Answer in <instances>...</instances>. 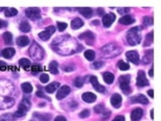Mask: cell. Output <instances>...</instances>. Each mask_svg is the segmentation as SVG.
<instances>
[{"mask_svg": "<svg viewBox=\"0 0 161 121\" xmlns=\"http://www.w3.org/2000/svg\"><path fill=\"white\" fill-rule=\"evenodd\" d=\"M82 98L83 100L87 103H93L97 100V96L94 94V93H91V92H86L82 95Z\"/></svg>", "mask_w": 161, "mask_h": 121, "instance_id": "obj_16", "label": "cell"}, {"mask_svg": "<svg viewBox=\"0 0 161 121\" xmlns=\"http://www.w3.org/2000/svg\"><path fill=\"white\" fill-rule=\"evenodd\" d=\"M3 39L6 44H12V35L7 31V32H5L3 35Z\"/></svg>", "mask_w": 161, "mask_h": 121, "instance_id": "obj_33", "label": "cell"}, {"mask_svg": "<svg viewBox=\"0 0 161 121\" xmlns=\"http://www.w3.org/2000/svg\"><path fill=\"white\" fill-rule=\"evenodd\" d=\"M80 39H84L88 44H93L95 40V35L92 31H85L84 33L80 35Z\"/></svg>", "mask_w": 161, "mask_h": 121, "instance_id": "obj_10", "label": "cell"}, {"mask_svg": "<svg viewBox=\"0 0 161 121\" xmlns=\"http://www.w3.org/2000/svg\"><path fill=\"white\" fill-rule=\"evenodd\" d=\"M130 79H131V77L129 75L121 76V77L119 78L120 88L126 95L130 94L131 91H132L131 90V87H130Z\"/></svg>", "mask_w": 161, "mask_h": 121, "instance_id": "obj_4", "label": "cell"}, {"mask_svg": "<svg viewBox=\"0 0 161 121\" xmlns=\"http://www.w3.org/2000/svg\"><path fill=\"white\" fill-rule=\"evenodd\" d=\"M19 29L22 31V32H29L31 27L27 21H21L20 24H19Z\"/></svg>", "mask_w": 161, "mask_h": 121, "instance_id": "obj_26", "label": "cell"}, {"mask_svg": "<svg viewBox=\"0 0 161 121\" xmlns=\"http://www.w3.org/2000/svg\"><path fill=\"white\" fill-rule=\"evenodd\" d=\"M141 27L135 26L129 29L128 33H127V40L131 46H136V44H140L141 41V33H140Z\"/></svg>", "mask_w": 161, "mask_h": 121, "instance_id": "obj_1", "label": "cell"}, {"mask_svg": "<svg viewBox=\"0 0 161 121\" xmlns=\"http://www.w3.org/2000/svg\"><path fill=\"white\" fill-rule=\"evenodd\" d=\"M54 121H67V118L63 117V116H58V117L54 118Z\"/></svg>", "mask_w": 161, "mask_h": 121, "instance_id": "obj_49", "label": "cell"}, {"mask_svg": "<svg viewBox=\"0 0 161 121\" xmlns=\"http://www.w3.org/2000/svg\"><path fill=\"white\" fill-rule=\"evenodd\" d=\"M6 24H7V23H6L5 21H3V20L0 19V28H2V27H5Z\"/></svg>", "mask_w": 161, "mask_h": 121, "instance_id": "obj_50", "label": "cell"}, {"mask_svg": "<svg viewBox=\"0 0 161 121\" xmlns=\"http://www.w3.org/2000/svg\"><path fill=\"white\" fill-rule=\"evenodd\" d=\"M83 25H84V21L79 17H77V18H75L74 20H72L71 26H72V28L73 29H79L80 27L83 26Z\"/></svg>", "mask_w": 161, "mask_h": 121, "instance_id": "obj_23", "label": "cell"}, {"mask_svg": "<svg viewBox=\"0 0 161 121\" xmlns=\"http://www.w3.org/2000/svg\"><path fill=\"white\" fill-rule=\"evenodd\" d=\"M42 68L40 67L39 65H32V67H31V72H32L33 74H36V73H39V72H41Z\"/></svg>", "mask_w": 161, "mask_h": 121, "instance_id": "obj_40", "label": "cell"}, {"mask_svg": "<svg viewBox=\"0 0 161 121\" xmlns=\"http://www.w3.org/2000/svg\"><path fill=\"white\" fill-rule=\"evenodd\" d=\"M137 86L139 87H145L149 85V82L146 79L145 73L143 71H139L138 72V77H137V82H136Z\"/></svg>", "mask_w": 161, "mask_h": 121, "instance_id": "obj_8", "label": "cell"}, {"mask_svg": "<svg viewBox=\"0 0 161 121\" xmlns=\"http://www.w3.org/2000/svg\"><path fill=\"white\" fill-rule=\"evenodd\" d=\"M119 22L123 25H128V24H132V23H134L135 19H134V17H132L131 15H127L126 14V15L122 16V17L120 18Z\"/></svg>", "mask_w": 161, "mask_h": 121, "instance_id": "obj_17", "label": "cell"}, {"mask_svg": "<svg viewBox=\"0 0 161 121\" xmlns=\"http://www.w3.org/2000/svg\"><path fill=\"white\" fill-rule=\"evenodd\" d=\"M30 108V102H29L27 99H24L20 102V104L18 105V110L13 114L14 117H22V116L25 115L28 109Z\"/></svg>", "mask_w": 161, "mask_h": 121, "instance_id": "obj_5", "label": "cell"}, {"mask_svg": "<svg viewBox=\"0 0 161 121\" xmlns=\"http://www.w3.org/2000/svg\"><path fill=\"white\" fill-rule=\"evenodd\" d=\"M34 117H36L37 119L40 121H50V119H52V114H48V113L39 114V113H37V112H35Z\"/></svg>", "mask_w": 161, "mask_h": 121, "instance_id": "obj_22", "label": "cell"}, {"mask_svg": "<svg viewBox=\"0 0 161 121\" xmlns=\"http://www.w3.org/2000/svg\"><path fill=\"white\" fill-rule=\"evenodd\" d=\"M69 92H71V88H69V86L65 85V86L61 87V88L58 89V93H56V99L61 100V99H63L65 97H67V95L69 94Z\"/></svg>", "mask_w": 161, "mask_h": 121, "instance_id": "obj_9", "label": "cell"}, {"mask_svg": "<svg viewBox=\"0 0 161 121\" xmlns=\"http://www.w3.org/2000/svg\"><path fill=\"white\" fill-rule=\"evenodd\" d=\"M39 80L41 83H47L48 81H50V77H48V75H46V74H42V75H40Z\"/></svg>", "mask_w": 161, "mask_h": 121, "instance_id": "obj_42", "label": "cell"}, {"mask_svg": "<svg viewBox=\"0 0 161 121\" xmlns=\"http://www.w3.org/2000/svg\"><path fill=\"white\" fill-rule=\"evenodd\" d=\"M56 25H58V30H60V31H63L65 28H67V26L65 22H60V21H58V22H56Z\"/></svg>", "mask_w": 161, "mask_h": 121, "instance_id": "obj_41", "label": "cell"}, {"mask_svg": "<svg viewBox=\"0 0 161 121\" xmlns=\"http://www.w3.org/2000/svg\"><path fill=\"white\" fill-rule=\"evenodd\" d=\"M36 95H37L39 97H41V98H44V97H45V95H44L43 93L41 92V91H39V92L36 93Z\"/></svg>", "mask_w": 161, "mask_h": 121, "instance_id": "obj_51", "label": "cell"}, {"mask_svg": "<svg viewBox=\"0 0 161 121\" xmlns=\"http://www.w3.org/2000/svg\"><path fill=\"white\" fill-rule=\"evenodd\" d=\"M94 110L96 113L101 114V113H103L104 110H105V106H104V104H99V105H97L96 107L94 108Z\"/></svg>", "mask_w": 161, "mask_h": 121, "instance_id": "obj_37", "label": "cell"}, {"mask_svg": "<svg viewBox=\"0 0 161 121\" xmlns=\"http://www.w3.org/2000/svg\"><path fill=\"white\" fill-rule=\"evenodd\" d=\"M79 116H80V118H87V117H89V116H90V110H88V109L84 110V111L80 112Z\"/></svg>", "mask_w": 161, "mask_h": 121, "instance_id": "obj_43", "label": "cell"}, {"mask_svg": "<svg viewBox=\"0 0 161 121\" xmlns=\"http://www.w3.org/2000/svg\"><path fill=\"white\" fill-rule=\"evenodd\" d=\"M48 70L50 71V73L52 74H58V63H56V61H52L50 62V66H48Z\"/></svg>", "mask_w": 161, "mask_h": 121, "instance_id": "obj_28", "label": "cell"}, {"mask_svg": "<svg viewBox=\"0 0 161 121\" xmlns=\"http://www.w3.org/2000/svg\"><path fill=\"white\" fill-rule=\"evenodd\" d=\"M126 57L130 62H132L135 65H138L139 64V54L136 50H130V52L126 53Z\"/></svg>", "mask_w": 161, "mask_h": 121, "instance_id": "obj_13", "label": "cell"}, {"mask_svg": "<svg viewBox=\"0 0 161 121\" xmlns=\"http://www.w3.org/2000/svg\"><path fill=\"white\" fill-rule=\"evenodd\" d=\"M151 55H152V50H148L147 55L144 56V59H143L144 64H148L150 61H151Z\"/></svg>", "mask_w": 161, "mask_h": 121, "instance_id": "obj_39", "label": "cell"}, {"mask_svg": "<svg viewBox=\"0 0 161 121\" xmlns=\"http://www.w3.org/2000/svg\"><path fill=\"white\" fill-rule=\"evenodd\" d=\"M102 52L106 56V58H115L122 53V48H120L116 44H108L103 46Z\"/></svg>", "mask_w": 161, "mask_h": 121, "instance_id": "obj_2", "label": "cell"}, {"mask_svg": "<svg viewBox=\"0 0 161 121\" xmlns=\"http://www.w3.org/2000/svg\"><path fill=\"white\" fill-rule=\"evenodd\" d=\"M103 79L107 84H112L114 82V75L110 72H106L103 74Z\"/></svg>", "mask_w": 161, "mask_h": 121, "instance_id": "obj_25", "label": "cell"}, {"mask_svg": "<svg viewBox=\"0 0 161 121\" xmlns=\"http://www.w3.org/2000/svg\"><path fill=\"white\" fill-rule=\"evenodd\" d=\"M6 70V64L4 62L0 61V71H5Z\"/></svg>", "mask_w": 161, "mask_h": 121, "instance_id": "obj_48", "label": "cell"}, {"mask_svg": "<svg viewBox=\"0 0 161 121\" xmlns=\"http://www.w3.org/2000/svg\"><path fill=\"white\" fill-rule=\"evenodd\" d=\"M54 31H56V27L54 26H48V27H46V29L44 31L39 32V39H42V40H48Z\"/></svg>", "mask_w": 161, "mask_h": 121, "instance_id": "obj_7", "label": "cell"}, {"mask_svg": "<svg viewBox=\"0 0 161 121\" xmlns=\"http://www.w3.org/2000/svg\"><path fill=\"white\" fill-rule=\"evenodd\" d=\"M21 88H22L23 92L27 93V94L32 92V86H31V84H29V83H23V84L21 85Z\"/></svg>", "mask_w": 161, "mask_h": 121, "instance_id": "obj_31", "label": "cell"}, {"mask_svg": "<svg viewBox=\"0 0 161 121\" xmlns=\"http://www.w3.org/2000/svg\"><path fill=\"white\" fill-rule=\"evenodd\" d=\"M95 57H96V54H95V52H93V50H88L85 52V58L88 61H93L95 59Z\"/></svg>", "mask_w": 161, "mask_h": 121, "instance_id": "obj_32", "label": "cell"}, {"mask_svg": "<svg viewBox=\"0 0 161 121\" xmlns=\"http://www.w3.org/2000/svg\"><path fill=\"white\" fill-rule=\"evenodd\" d=\"M99 23H100V21H99V20H94V21H93V22H92V24H94V25H98Z\"/></svg>", "mask_w": 161, "mask_h": 121, "instance_id": "obj_53", "label": "cell"}, {"mask_svg": "<svg viewBox=\"0 0 161 121\" xmlns=\"http://www.w3.org/2000/svg\"><path fill=\"white\" fill-rule=\"evenodd\" d=\"M2 10H3V8H0V11H2Z\"/></svg>", "mask_w": 161, "mask_h": 121, "instance_id": "obj_57", "label": "cell"}, {"mask_svg": "<svg viewBox=\"0 0 161 121\" xmlns=\"http://www.w3.org/2000/svg\"><path fill=\"white\" fill-rule=\"evenodd\" d=\"M83 84H84V82H83V78L79 77L75 80V85H76V87H78V88H80V87L83 86Z\"/></svg>", "mask_w": 161, "mask_h": 121, "instance_id": "obj_44", "label": "cell"}, {"mask_svg": "<svg viewBox=\"0 0 161 121\" xmlns=\"http://www.w3.org/2000/svg\"><path fill=\"white\" fill-rule=\"evenodd\" d=\"M79 12L82 14L83 16L87 18H90L92 17L93 15V9L90 7H83V8H79Z\"/></svg>", "mask_w": 161, "mask_h": 121, "instance_id": "obj_18", "label": "cell"}, {"mask_svg": "<svg viewBox=\"0 0 161 121\" xmlns=\"http://www.w3.org/2000/svg\"><path fill=\"white\" fill-rule=\"evenodd\" d=\"M143 23L146 26H150V25L153 24V18L150 17V16H145V18H144V20H143Z\"/></svg>", "mask_w": 161, "mask_h": 121, "instance_id": "obj_36", "label": "cell"}, {"mask_svg": "<svg viewBox=\"0 0 161 121\" xmlns=\"http://www.w3.org/2000/svg\"><path fill=\"white\" fill-rule=\"evenodd\" d=\"M14 54H15V50H14L13 48H4V50H2V56L5 59H11Z\"/></svg>", "mask_w": 161, "mask_h": 121, "instance_id": "obj_20", "label": "cell"}, {"mask_svg": "<svg viewBox=\"0 0 161 121\" xmlns=\"http://www.w3.org/2000/svg\"><path fill=\"white\" fill-rule=\"evenodd\" d=\"M143 116V110L141 108H135L131 113V120L132 121H139Z\"/></svg>", "mask_w": 161, "mask_h": 121, "instance_id": "obj_15", "label": "cell"}, {"mask_svg": "<svg viewBox=\"0 0 161 121\" xmlns=\"http://www.w3.org/2000/svg\"><path fill=\"white\" fill-rule=\"evenodd\" d=\"M149 76L150 77H153V69H151L149 71Z\"/></svg>", "mask_w": 161, "mask_h": 121, "instance_id": "obj_54", "label": "cell"}, {"mask_svg": "<svg viewBox=\"0 0 161 121\" xmlns=\"http://www.w3.org/2000/svg\"><path fill=\"white\" fill-rule=\"evenodd\" d=\"M18 64H19L20 67H22L24 70H28L29 68H30V66H31L30 61L27 60V59H20L19 62H18Z\"/></svg>", "mask_w": 161, "mask_h": 121, "instance_id": "obj_27", "label": "cell"}, {"mask_svg": "<svg viewBox=\"0 0 161 121\" xmlns=\"http://www.w3.org/2000/svg\"><path fill=\"white\" fill-rule=\"evenodd\" d=\"M98 13L100 14V15H102V14L104 13V11H103V9H102V8H100V9L98 10Z\"/></svg>", "mask_w": 161, "mask_h": 121, "instance_id": "obj_55", "label": "cell"}, {"mask_svg": "<svg viewBox=\"0 0 161 121\" xmlns=\"http://www.w3.org/2000/svg\"><path fill=\"white\" fill-rule=\"evenodd\" d=\"M152 41H153V33L149 32L146 35V41L144 42V46H149L152 44Z\"/></svg>", "mask_w": 161, "mask_h": 121, "instance_id": "obj_35", "label": "cell"}, {"mask_svg": "<svg viewBox=\"0 0 161 121\" xmlns=\"http://www.w3.org/2000/svg\"><path fill=\"white\" fill-rule=\"evenodd\" d=\"M104 66V63L103 62H95L94 64H92V66H91V67H92V69H95V70H99V69H101L102 67H103Z\"/></svg>", "mask_w": 161, "mask_h": 121, "instance_id": "obj_38", "label": "cell"}, {"mask_svg": "<svg viewBox=\"0 0 161 121\" xmlns=\"http://www.w3.org/2000/svg\"><path fill=\"white\" fill-rule=\"evenodd\" d=\"M25 13H26L27 17L30 18V19H32V20H36V19H39L40 18V9L39 8H36V7L28 8V9H26Z\"/></svg>", "mask_w": 161, "mask_h": 121, "instance_id": "obj_6", "label": "cell"}, {"mask_svg": "<svg viewBox=\"0 0 161 121\" xmlns=\"http://www.w3.org/2000/svg\"><path fill=\"white\" fill-rule=\"evenodd\" d=\"M118 68H119L121 71H127V70H129L130 66H129V64L125 63V62L119 61V62H118Z\"/></svg>", "mask_w": 161, "mask_h": 121, "instance_id": "obj_34", "label": "cell"}, {"mask_svg": "<svg viewBox=\"0 0 161 121\" xmlns=\"http://www.w3.org/2000/svg\"><path fill=\"white\" fill-rule=\"evenodd\" d=\"M58 87H60V83H58V82H54V83H52V84L47 85V86L45 87V91L47 93H50V94H52V93L56 92V89H58Z\"/></svg>", "mask_w": 161, "mask_h": 121, "instance_id": "obj_21", "label": "cell"}, {"mask_svg": "<svg viewBox=\"0 0 161 121\" xmlns=\"http://www.w3.org/2000/svg\"><path fill=\"white\" fill-rule=\"evenodd\" d=\"M111 104L113 105V107L115 108H120L122 105V97L119 94H113L111 97Z\"/></svg>", "mask_w": 161, "mask_h": 121, "instance_id": "obj_14", "label": "cell"}, {"mask_svg": "<svg viewBox=\"0 0 161 121\" xmlns=\"http://www.w3.org/2000/svg\"><path fill=\"white\" fill-rule=\"evenodd\" d=\"M90 81H91L93 87H94V89L96 91H98V92H100V93H105L106 92V88L104 86H102L100 83H99L98 78H97V77L92 76V77L90 78Z\"/></svg>", "mask_w": 161, "mask_h": 121, "instance_id": "obj_11", "label": "cell"}, {"mask_svg": "<svg viewBox=\"0 0 161 121\" xmlns=\"http://www.w3.org/2000/svg\"><path fill=\"white\" fill-rule=\"evenodd\" d=\"M61 69H63L65 72H71V71H73V70L75 69V67H74V66H71V67H67V66H63V67H61Z\"/></svg>", "mask_w": 161, "mask_h": 121, "instance_id": "obj_46", "label": "cell"}, {"mask_svg": "<svg viewBox=\"0 0 161 121\" xmlns=\"http://www.w3.org/2000/svg\"><path fill=\"white\" fill-rule=\"evenodd\" d=\"M153 113H154V111H153V110H151V118H152V119H153Z\"/></svg>", "mask_w": 161, "mask_h": 121, "instance_id": "obj_56", "label": "cell"}, {"mask_svg": "<svg viewBox=\"0 0 161 121\" xmlns=\"http://www.w3.org/2000/svg\"><path fill=\"white\" fill-rule=\"evenodd\" d=\"M18 13L17 9L15 8H6L5 9V16L6 17H12V16H15Z\"/></svg>", "mask_w": 161, "mask_h": 121, "instance_id": "obj_29", "label": "cell"}, {"mask_svg": "<svg viewBox=\"0 0 161 121\" xmlns=\"http://www.w3.org/2000/svg\"><path fill=\"white\" fill-rule=\"evenodd\" d=\"M116 19V16L114 13H108L106 14V15H104L103 17V24L105 27H110L112 24H113V22L115 21Z\"/></svg>", "mask_w": 161, "mask_h": 121, "instance_id": "obj_12", "label": "cell"}, {"mask_svg": "<svg viewBox=\"0 0 161 121\" xmlns=\"http://www.w3.org/2000/svg\"><path fill=\"white\" fill-rule=\"evenodd\" d=\"M113 121H125V117L124 116H122V115L116 116V117L113 119Z\"/></svg>", "mask_w": 161, "mask_h": 121, "instance_id": "obj_47", "label": "cell"}, {"mask_svg": "<svg viewBox=\"0 0 161 121\" xmlns=\"http://www.w3.org/2000/svg\"><path fill=\"white\" fill-rule=\"evenodd\" d=\"M14 115L10 113H5L3 115L0 116V121H13L14 120Z\"/></svg>", "mask_w": 161, "mask_h": 121, "instance_id": "obj_30", "label": "cell"}, {"mask_svg": "<svg viewBox=\"0 0 161 121\" xmlns=\"http://www.w3.org/2000/svg\"><path fill=\"white\" fill-rule=\"evenodd\" d=\"M118 12L122 15H125L126 13L130 12V8H118Z\"/></svg>", "mask_w": 161, "mask_h": 121, "instance_id": "obj_45", "label": "cell"}, {"mask_svg": "<svg viewBox=\"0 0 161 121\" xmlns=\"http://www.w3.org/2000/svg\"><path fill=\"white\" fill-rule=\"evenodd\" d=\"M148 95H149V96L151 97V98H153V96H154L153 91H152V90H149V91H148Z\"/></svg>", "mask_w": 161, "mask_h": 121, "instance_id": "obj_52", "label": "cell"}, {"mask_svg": "<svg viewBox=\"0 0 161 121\" xmlns=\"http://www.w3.org/2000/svg\"><path fill=\"white\" fill-rule=\"evenodd\" d=\"M131 101L133 103H141V104H148V99L146 98L144 95H138V96H134L131 98Z\"/></svg>", "mask_w": 161, "mask_h": 121, "instance_id": "obj_19", "label": "cell"}, {"mask_svg": "<svg viewBox=\"0 0 161 121\" xmlns=\"http://www.w3.org/2000/svg\"><path fill=\"white\" fill-rule=\"evenodd\" d=\"M29 54H30L31 58H32L33 60L39 61V60H42V59H43L44 50L39 44H37L36 42H33L32 46H31L30 48H29Z\"/></svg>", "mask_w": 161, "mask_h": 121, "instance_id": "obj_3", "label": "cell"}, {"mask_svg": "<svg viewBox=\"0 0 161 121\" xmlns=\"http://www.w3.org/2000/svg\"><path fill=\"white\" fill-rule=\"evenodd\" d=\"M16 44L19 46H25L29 44V39L25 35H22V37H19L16 39Z\"/></svg>", "mask_w": 161, "mask_h": 121, "instance_id": "obj_24", "label": "cell"}]
</instances>
